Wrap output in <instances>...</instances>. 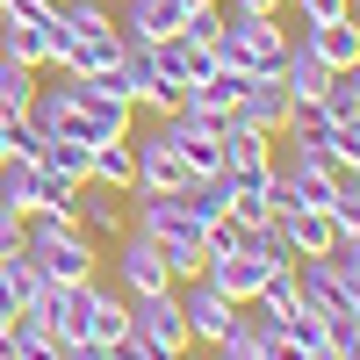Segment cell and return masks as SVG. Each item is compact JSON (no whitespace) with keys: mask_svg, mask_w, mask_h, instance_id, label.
<instances>
[{"mask_svg":"<svg viewBox=\"0 0 360 360\" xmlns=\"http://www.w3.org/2000/svg\"><path fill=\"white\" fill-rule=\"evenodd\" d=\"M339 245H346V252H353V259H360V231H353V238H339Z\"/></svg>","mask_w":360,"mask_h":360,"instance_id":"cell-35","label":"cell"},{"mask_svg":"<svg viewBox=\"0 0 360 360\" xmlns=\"http://www.w3.org/2000/svg\"><path fill=\"white\" fill-rule=\"evenodd\" d=\"M152 65H159V79H166V86H195L209 65H217V51L173 29V37H159V44H152Z\"/></svg>","mask_w":360,"mask_h":360,"instance_id":"cell-14","label":"cell"},{"mask_svg":"<svg viewBox=\"0 0 360 360\" xmlns=\"http://www.w3.org/2000/svg\"><path fill=\"white\" fill-rule=\"evenodd\" d=\"M188 22V0H115V29L123 44H159Z\"/></svg>","mask_w":360,"mask_h":360,"instance_id":"cell-13","label":"cell"},{"mask_svg":"<svg viewBox=\"0 0 360 360\" xmlns=\"http://www.w3.org/2000/svg\"><path fill=\"white\" fill-rule=\"evenodd\" d=\"M353 22H360V0H353Z\"/></svg>","mask_w":360,"mask_h":360,"instance_id":"cell-37","label":"cell"},{"mask_svg":"<svg viewBox=\"0 0 360 360\" xmlns=\"http://www.w3.org/2000/svg\"><path fill=\"white\" fill-rule=\"evenodd\" d=\"M130 339L152 346L159 360H188L195 339H188V317H180V295L159 288V295H130Z\"/></svg>","mask_w":360,"mask_h":360,"instance_id":"cell-6","label":"cell"},{"mask_svg":"<svg viewBox=\"0 0 360 360\" xmlns=\"http://www.w3.org/2000/svg\"><path fill=\"white\" fill-rule=\"evenodd\" d=\"M58 360H108L101 339H58Z\"/></svg>","mask_w":360,"mask_h":360,"instance_id":"cell-33","label":"cell"},{"mask_svg":"<svg viewBox=\"0 0 360 360\" xmlns=\"http://www.w3.org/2000/svg\"><path fill=\"white\" fill-rule=\"evenodd\" d=\"M0 353H15V360H58V339H51V324L37 310H15L8 332H0Z\"/></svg>","mask_w":360,"mask_h":360,"instance_id":"cell-22","label":"cell"},{"mask_svg":"<svg viewBox=\"0 0 360 360\" xmlns=\"http://www.w3.org/2000/svg\"><path fill=\"white\" fill-rule=\"evenodd\" d=\"M288 86L281 79H245V94H238V123H252V130H266V137H281V123H288Z\"/></svg>","mask_w":360,"mask_h":360,"instance_id":"cell-16","label":"cell"},{"mask_svg":"<svg viewBox=\"0 0 360 360\" xmlns=\"http://www.w3.org/2000/svg\"><path fill=\"white\" fill-rule=\"evenodd\" d=\"M44 8H65V0H44Z\"/></svg>","mask_w":360,"mask_h":360,"instance_id":"cell-36","label":"cell"},{"mask_svg":"<svg viewBox=\"0 0 360 360\" xmlns=\"http://www.w3.org/2000/svg\"><path fill=\"white\" fill-rule=\"evenodd\" d=\"M224 8H188V22H180V37H195V44H209V51H217V37H224Z\"/></svg>","mask_w":360,"mask_h":360,"instance_id":"cell-29","label":"cell"},{"mask_svg":"<svg viewBox=\"0 0 360 360\" xmlns=\"http://www.w3.org/2000/svg\"><path fill=\"white\" fill-rule=\"evenodd\" d=\"M58 86H65V101H72V137H86V144H115V137H130L137 108H130L123 94H108L101 79H79V72H58Z\"/></svg>","mask_w":360,"mask_h":360,"instance_id":"cell-3","label":"cell"},{"mask_svg":"<svg viewBox=\"0 0 360 360\" xmlns=\"http://www.w3.org/2000/svg\"><path fill=\"white\" fill-rule=\"evenodd\" d=\"M123 332H130V295L115 288V281H94V288H86V332H79V339L115 346Z\"/></svg>","mask_w":360,"mask_h":360,"instance_id":"cell-17","label":"cell"},{"mask_svg":"<svg viewBox=\"0 0 360 360\" xmlns=\"http://www.w3.org/2000/svg\"><path fill=\"white\" fill-rule=\"evenodd\" d=\"M0 281L15 288V303H22V310L37 303V295H44V274H37V259H29V252H15V259H0Z\"/></svg>","mask_w":360,"mask_h":360,"instance_id":"cell-28","label":"cell"},{"mask_svg":"<svg viewBox=\"0 0 360 360\" xmlns=\"http://www.w3.org/2000/svg\"><path fill=\"white\" fill-rule=\"evenodd\" d=\"M72 224L94 238V245H115V238L130 231V195H115V188H94V180H86V188L72 195Z\"/></svg>","mask_w":360,"mask_h":360,"instance_id":"cell-11","label":"cell"},{"mask_svg":"<svg viewBox=\"0 0 360 360\" xmlns=\"http://www.w3.org/2000/svg\"><path fill=\"white\" fill-rule=\"evenodd\" d=\"M101 86H108V94H123L130 108H144V115H173V108H180V86L159 79L152 44H123V58L101 72Z\"/></svg>","mask_w":360,"mask_h":360,"instance_id":"cell-4","label":"cell"},{"mask_svg":"<svg viewBox=\"0 0 360 360\" xmlns=\"http://www.w3.org/2000/svg\"><path fill=\"white\" fill-rule=\"evenodd\" d=\"M173 295H180V317H188V339L195 346H217L224 332H231V317H238V303L209 281V274H188V281H173Z\"/></svg>","mask_w":360,"mask_h":360,"instance_id":"cell-9","label":"cell"},{"mask_svg":"<svg viewBox=\"0 0 360 360\" xmlns=\"http://www.w3.org/2000/svg\"><path fill=\"white\" fill-rule=\"evenodd\" d=\"M86 180H94V188H115V195H130V188H137L130 137H115V144H94V159H86Z\"/></svg>","mask_w":360,"mask_h":360,"instance_id":"cell-23","label":"cell"},{"mask_svg":"<svg viewBox=\"0 0 360 360\" xmlns=\"http://www.w3.org/2000/svg\"><path fill=\"white\" fill-rule=\"evenodd\" d=\"M130 159H137V188L144 195H180L188 188V166H180L166 130H130Z\"/></svg>","mask_w":360,"mask_h":360,"instance_id":"cell-10","label":"cell"},{"mask_svg":"<svg viewBox=\"0 0 360 360\" xmlns=\"http://www.w3.org/2000/svg\"><path fill=\"white\" fill-rule=\"evenodd\" d=\"M22 252L37 259L44 281H65V288L101 274V245H94L72 217H29V224H22Z\"/></svg>","mask_w":360,"mask_h":360,"instance_id":"cell-1","label":"cell"},{"mask_svg":"<svg viewBox=\"0 0 360 360\" xmlns=\"http://www.w3.org/2000/svg\"><path fill=\"white\" fill-rule=\"evenodd\" d=\"M37 65H15V58H0V115H29V101H37Z\"/></svg>","mask_w":360,"mask_h":360,"instance_id":"cell-26","label":"cell"},{"mask_svg":"<svg viewBox=\"0 0 360 360\" xmlns=\"http://www.w3.org/2000/svg\"><path fill=\"white\" fill-rule=\"evenodd\" d=\"M202 274L217 281V288L231 295V303H252V295L266 288V274H281V259L266 252V238H259V231H245V238H238L231 252H217V259H202Z\"/></svg>","mask_w":360,"mask_h":360,"instance_id":"cell-7","label":"cell"},{"mask_svg":"<svg viewBox=\"0 0 360 360\" xmlns=\"http://www.w3.org/2000/svg\"><path fill=\"white\" fill-rule=\"evenodd\" d=\"M0 360H15V353H0Z\"/></svg>","mask_w":360,"mask_h":360,"instance_id":"cell-38","label":"cell"},{"mask_svg":"<svg viewBox=\"0 0 360 360\" xmlns=\"http://www.w3.org/2000/svg\"><path fill=\"white\" fill-rule=\"evenodd\" d=\"M0 8H8V0H0Z\"/></svg>","mask_w":360,"mask_h":360,"instance_id":"cell-39","label":"cell"},{"mask_svg":"<svg viewBox=\"0 0 360 360\" xmlns=\"http://www.w3.org/2000/svg\"><path fill=\"white\" fill-rule=\"evenodd\" d=\"M72 195L65 180H51L37 159H0V202L15 209V217H72Z\"/></svg>","mask_w":360,"mask_h":360,"instance_id":"cell-5","label":"cell"},{"mask_svg":"<svg viewBox=\"0 0 360 360\" xmlns=\"http://www.w3.org/2000/svg\"><path fill=\"white\" fill-rule=\"evenodd\" d=\"M281 238H288V259H324L339 245V224H332V209H288V217H274Z\"/></svg>","mask_w":360,"mask_h":360,"instance_id":"cell-15","label":"cell"},{"mask_svg":"<svg viewBox=\"0 0 360 360\" xmlns=\"http://www.w3.org/2000/svg\"><path fill=\"white\" fill-rule=\"evenodd\" d=\"M224 15H238V22L245 15H288V0H224Z\"/></svg>","mask_w":360,"mask_h":360,"instance_id":"cell-34","label":"cell"},{"mask_svg":"<svg viewBox=\"0 0 360 360\" xmlns=\"http://www.w3.org/2000/svg\"><path fill=\"white\" fill-rule=\"evenodd\" d=\"M252 310H259V317H274V324H288L295 310H303V295H295V266H281V274H266V288L252 295Z\"/></svg>","mask_w":360,"mask_h":360,"instance_id":"cell-27","label":"cell"},{"mask_svg":"<svg viewBox=\"0 0 360 360\" xmlns=\"http://www.w3.org/2000/svg\"><path fill=\"white\" fill-rule=\"evenodd\" d=\"M101 266L115 274V288H123V295H159V288H173V266H166V252H159L144 231H123Z\"/></svg>","mask_w":360,"mask_h":360,"instance_id":"cell-8","label":"cell"},{"mask_svg":"<svg viewBox=\"0 0 360 360\" xmlns=\"http://www.w3.org/2000/svg\"><path fill=\"white\" fill-rule=\"evenodd\" d=\"M180 209H188L195 224H217V217H231V180H224V173H202V180H188V188H180Z\"/></svg>","mask_w":360,"mask_h":360,"instance_id":"cell-25","label":"cell"},{"mask_svg":"<svg viewBox=\"0 0 360 360\" xmlns=\"http://www.w3.org/2000/svg\"><path fill=\"white\" fill-rule=\"evenodd\" d=\"M0 58L51 72V22H15V15H0Z\"/></svg>","mask_w":360,"mask_h":360,"instance_id":"cell-21","label":"cell"},{"mask_svg":"<svg viewBox=\"0 0 360 360\" xmlns=\"http://www.w3.org/2000/svg\"><path fill=\"white\" fill-rule=\"evenodd\" d=\"M288 37L310 44L332 72H353V65H360V22H353V15H339V22H288Z\"/></svg>","mask_w":360,"mask_h":360,"instance_id":"cell-12","label":"cell"},{"mask_svg":"<svg viewBox=\"0 0 360 360\" xmlns=\"http://www.w3.org/2000/svg\"><path fill=\"white\" fill-rule=\"evenodd\" d=\"M281 58H288V15H245V22L231 15L217 37V65H238L252 79H274Z\"/></svg>","mask_w":360,"mask_h":360,"instance_id":"cell-2","label":"cell"},{"mask_svg":"<svg viewBox=\"0 0 360 360\" xmlns=\"http://www.w3.org/2000/svg\"><path fill=\"white\" fill-rule=\"evenodd\" d=\"M353 15V0H288V22H339Z\"/></svg>","mask_w":360,"mask_h":360,"instance_id":"cell-30","label":"cell"},{"mask_svg":"<svg viewBox=\"0 0 360 360\" xmlns=\"http://www.w3.org/2000/svg\"><path fill=\"white\" fill-rule=\"evenodd\" d=\"M332 144H339V159H346V166L360 173V108H353L346 123H339V137H332Z\"/></svg>","mask_w":360,"mask_h":360,"instance_id":"cell-31","label":"cell"},{"mask_svg":"<svg viewBox=\"0 0 360 360\" xmlns=\"http://www.w3.org/2000/svg\"><path fill=\"white\" fill-rule=\"evenodd\" d=\"M245 79H252V72H238V65H209L195 86H180V101L202 108V115H231V108H238V94H245Z\"/></svg>","mask_w":360,"mask_h":360,"instance_id":"cell-19","label":"cell"},{"mask_svg":"<svg viewBox=\"0 0 360 360\" xmlns=\"http://www.w3.org/2000/svg\"><path fill=\"white\" fill-rule=\"evenodd\" d=\"M259 166H274V137L224 115V173H259Z\"/></svg>","mask_w":360,"mask_h":360,"instance_id":"cell-20","label":"cell"},{"mask_svg":"<svg viewBox=\"0 0 360 360\" xmlns=\"http://www.w3.org/2000/svg\"><path fill=\"white\" fill-rule=\"evenodd\" d=\"M281 86H288V101H324V86H332V65L310 51V44H295L288 37V58H281V72H274Z\"/></svg>","mask_w":360,"mask_h":360,"instance_id":"cell-18","label":"cell"},{"mask_svg":"<svg viewBox=\"0 0 360 360\" xmlns=\"http://www.w3.org/2000/svg\"><path fill=\"white\" fill-rule=\"evenodd\" d=\"M86 159H94V144H79V137H44V152H37V166L65 188H86Z\"/></svg>","mask_w":360,"mask_h":360,"instance_id":"cell-24","label":"cell"},{"mask_svg":"<svg viewBox=\"0 0 360 360\" xmlns=\"http://www.w3.org/2000/svg\"><path fill=\"white\" fill-rule=\"evenodd\" d=\"M22 224H29V217H15V209L0 202V259H15V252H22Z\"/></svg>","mask_w":360,"mask_h":360,"instance_id":"cell-32","label":"cell"}]
</instances>
